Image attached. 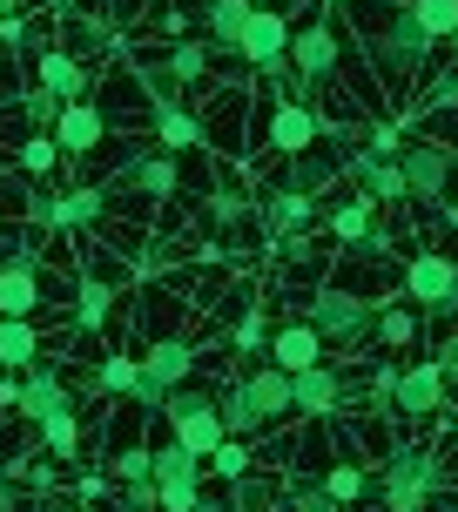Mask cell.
Here are the masks:
<instances>
[{
  "label": "cell",
  "instance_id": "obj_1",
  "mask_svg": "<svg viewBox=\"0 0 458 512\" xmlns=\"http://www.w3.org/2000/svg\"><path fill=\"white\" fill-rule=\"evenodd\" d=\"M357 34H364V54H371L378 81L391 88V102H405L411 88L425 81V68H432L438 34L418 21L411 0L405 7H398V0H364V7H357Z\"/></svg>",
  "mask_w": 458,
  "mask_h": 512
},
{
  "label": "cell",
  "instance_id": "obj_2",
  "mask_svg": "<svg viewBox=\"0 0 458 512\" xmlns=\"http://www.w3.org/2000/svg\"><path fill=\"white\" fill-rule=\"evenodd\" d=\"M290 411H297V378H290L283 364H256V371L223 378V425H229V438L270 432V425L290 418Z\"/></svg>",
  "mask_w": 458,
  "mask_h": 512
},
{
  "label": "cell",
  "instance_id": "obj_3",
  "mask_svg": "<svg viewBox=\"0 0 458 512\" xmlns=\"http://www.w3.org/2000/svg\"><path fill=\"white\" fill-rule=\"evenodd\" d=\"M438 486H452V465L438 459V452H425V445H411V438H398V445L384 452V465L371 472V492H378L391 512H418Z\"/></svg>",
  "mask_w": 458,
  "mask_h": 512
},
{
  "label": "cell",
  "instance_id": "obj_4",
  "mask_svg": "<svg viewBox=\"0 0 458 512\" xmlns=\"http://www.w3.org/2000/svg\"><path fill=\"white\" fill-rule=\"evenodd\" d=\"M297 317H310V324L324 331V344H344V351L371 344V331H378V304H371L364 290H351V283H310V297H304Z\"/></svg>",
  "mask_w": 458,
  "mask_h": 512
},
{
  "label": "cell",
  "instance_id": "obj_5",
  "mask_svg": "<svg viewBox=\"0 0 458 512\" xmlns=\"http://www.w3.org/2000/svg\"><path fill=\"white\" fill-rule=\"evenodd\" d=\"M196 378V337H149V351H142V384H135V411H162V398L176 391V384Z\"/></svg>",
  "mask_w": 458,
  "mask_h": 512
},
{
  "label": "cell",
  "instance_id": "obj_6",
  "mask_svg": "<svg viewBox=\"0 0 458 512\" xmlns=\"http://www.w3.org/2000/svg\"><path fill=\"white\" fill-rule=\"evenodd\" d=\"M405 297L425 317H438V324H458V256H445V250H418V256H405Z\"/></svg>",
  "mask_w": 458,
  "mask_h": 512
},
{
  "label": "cell",
  "instance_id": "obj_7",
  "mask_svg": "<svg viewBox=\"0 0 458 512\" xmlns=\"http://www.w3.org/2000/svg\"><path fill=\"white\" fill-rule=\"evenodd\" d=\"M398 169H405V203H418V209L452 203L458 155L445 149V142H405V149H398Z\"/></svg>",
  "mask_w": 458,
  "mask_h": 512
},
{
  "label": "cell",
  "instance_id": "obj_8",
  "mask_svg": "<svg viewBox=\"0 0 458 512\" xmlns=\"http://www.w3.org/2000/svg\"><path fill=\"white\" fill-rule=\"evenodd\" d=\"M0 391H7V405L21 411L27 425H48L54 411H68V405H75V384H68V371H61V364H48V358H41V364H27L21 378H14V384H0Z\"/></svg>",
  "mask_w": 458,
  "mask_h": 512
},
{
  "label": "cell",
  "instance_id": "obj_9",
  "mask_svg": "<svg viewBox=\"0 0 458 512\" xmlns=\"http://www.w3.org/2000/svg\"><path fill=\"white\" fill-rule=\"evenodd\" d=\"M290 34H297V27L283 21L277 7H263V0H256L250 27H243V48H236L243 75H283V68H290Z\"/></svg>",
  "mask_w": 458,
  "mask_h": 512
},
{
  "label": "cell",
  "instance_id": "obj_10",
  "mask_svg": "<svg viewBox=\"0 0 458 512\" xmlns=\"http://www.w3.org/2000/svg\"><path fill=\"white\" fill-rule=\"evenodd\" d=\"M290 68L304 81H317V88H331V75L344 68V27H337L331 14H317L310 27H297V34H290Z\"/></svg>",
  "mask_w": 458,
  "mask_h": 512
},
{
  "label": "cell",
  "instance_id": "obj_11",
  "mask_svg": "<svg viewBox=\"0 0 458 512\" xmlns=\"http://www.w3.org/2000/svg\"><path fill=\"white\" fill-rule=\"evenodd\" d=\"M203 452H189V445H155V492H162V512H182L196 492H203Z\"/></svg>",
  "mask_w": 458,
  "mask_h": 512
},
{
  "label": "cell",
  "instance_id": "obj_12",
  "mask_svg": "<svg viewBox=\"0 0 458 512\" xmlns=\"http://www.w3.org/2000/svg\"><path fill=\"white\" fill-rule=\"evenodd\" d=\"M445 398H452V384H445V371H438V358H425V364H411V371H398V418H432V411H445Z\"/></svg>",
  "mask_w": 458,
  "mask_h": 512
},
{
  "label": "cell",
  "instance_id": "obj_13",
  "mask_svg": "<svg viewBox=\"0 0 458 512\" xmlns=\"http://www.w3.org/2000/svg\"><path fill=\"white\" fill-rule=\"evenodd\" d=\"M256 216H263V230L277 236V243H304L310 236V216H317V203H310L304 189H270V196H256Z\"/></svg>",
  "mask_w": 458,
  "mask_h": 512
},
{
  "label": "cell",
  "instance_id": "obj_14",
  "mask_svg": "<svg viewBox=\"0 0 458 512\" xmlns=\"http://www.w3.org/2000/svg\"><path fill=\"white\" fill-rule=\"evenodd\" d=\"M41 297H48V277H41V263L34 256H7L0 263V317H34L41 310Z\"/></svg>",
  "mask_w": 458,
  "mask_h": 512
},
{
  "label": "cell",
  "instance_id": "obj_15",
  "mask_svg": "<svg viewBox=\"0 0 458 512\" xmlns=\"http://www.w3.org/2000/svg\"><path fill=\"white\" fill-rule=\"evenodd\" d=\"M324 351H331V344H324V331H317L310 317H290V324L270 331V364H283L290 378L310 371V364H324Z\"/></svg>",
  "mask_w": 458,
  "mask_h": 512
},
{
  "label": "cell",
  "instance_id": "obj_16",
  "mask_svg": "<svg viewBox=\"0 0 458 512\" xmlns=\"http://www.w3.org/2000/svg\"><path fill=\"white\" fill-rule=\"evenodd\" d=\"M196 14H203V41H209V54L236 61V48H243V27H250V14H256V0H203Z\"/></svg>",
  "mask_w": 458,
  "mask_h": 512
},
{
  "label": "cell",
  "instance_id": "obj_17",
  "mask_svg": "<svg viewBox=\"0 0 458 512\" xmlns=\"http://www.w3.org/2000/svg\"><path fill=\"white\" fill-rule=\"evenodd\" d=\"M344 391H351V378H344L337 364L297 371V418H337V411H344Z\"/></svg>",
  "mask_w": 458,
  "mask_h": 512
},
{
  "label": "cell",
  "instance_id": "obj_18",
  "mask_svg": "<svg viewBox=\"0 0 458 512\" xmlns=\"http://www.w3.org/2000/svg\"><path fill=\"white\" fill-rule=\"evenodd\" d=\"M54 142H61V155H95L108 142V115L95 102H68L54 122Z\"/></svg>",
  "mask_w": 458,
  "mask_h": 512
},
{
  "label": "cell",
  "instance_id": "obj_19",
  "mask_svg": "<svg viewBox=\"0 0 458 512\" xmlns=\"http://www.w3.org/2000/svg\"><path fill=\"white\" fill-rule=\"evenodd\" d=\"M270 149H283V155L317 149V108H304V102H277L270 108Z\"/></svg>",
  "mask_w": 458,
  "mask_h": 512
},
{
  "label": "cell",
  "instance_id": "obj_20",
  "mask_svg": "<svg viewBox=\"0 0 458 512\" xmlns=\"http://www.w3.org/2000/svg\"><path fill=\"white\" fill-rule=\"evenodd\" d=\"M108 223V182H81V189H68L61 196V209H54V230H102Z\"/></svg>",
  "mask_w": 458,
  "mask_h": 512
},
{
  "label": "cell",
  "instance_id": "obj_21",
  "mask_svg": "<svg viewBox=\"0 0 458 512\" xmlns=\"http://www.w3.org/2000/svg\"><path fill=\"white\" fill-rule=\"evenodd\" d=\"M155 142H162L169 155L203 149V142H209V122L196 115V108H182V102H162V108H155Z\"/></svg>",
  "mask_w": 458,
  "mask_h": 512
},
{
  "label": "cell",
  "instance_id": "obj_22",
  "mask_svg": "<svg viewBox=\"0 0 458 512\" xmlns=\"http://www.w3.org/2000/svg\"><path fill=\"white\" fill-rule=\"evenodd\" d=\"M34 75L48 81V88L61 95V102H81V95H88V81H95V68H88V61H81L75 48H48V54H41V68H34Z\"/></svg>",
  "mask_w": 458,
  "mask_h": 512
},
{
  "label": "cell",
  "instance_id": "obj_23",
  "mask_svg": "<svg viewBox=\"0 0 458 512\" xmlns=\"http://www.w3.org/2000/svg\"><path fill=\"white\" fill-rule=\"evenodd\" d=\"M122 182L135 189V196H155V203H169V196H176V182H182V169H176V155L162 149V155H142V162H128Z\"/></svg>",
  "mask_w": 458,
  "mask_h": 512
},
{
  "label": "cell",
  "instance_id": "obj_24",
  "mask_svg": "<svg viewBox=\"0 0 458 512\" xmlns=\"http://www.w3.org/2000/svg\"><path fill=\"white\" fill-rule=\"evenodd\" d=\"M250 216H256L250 189H236V176H216V189H209V230L229 236V230H243Z\"/></svg>",
  "mask_w": 458,
  "mask_h": 512
},
{
  "label": "cell",
  "instance_id": "obj_25",
  "mask_svg": "<svg viewBox=\"0 0 458 512\" xmlns=\"http://www.w3.org/2000/svg\"><path fill=\"white\" fill-rule=\"evenodd\" d=\"M27 364H41V331L27 317H0V371L21 378Z\"/></svg>",
  "mask_w": 458,
  "mask_h": 512
},
{
  "label": "cell",
  "instance_id": "obj_26",
  "mask_svg": "<svg viewBox=\"0 0 458 512\" xmlns=\"http://www.w3.org/2000/svg\"><path fill=\"white\" fill-rule=\"evenodd\" d=\"M344 176V162H337V155H317V149H304V155H290V189H304V196H324V189H331V182Z\"/></svg>",
  "mask_w": 458,
  "mask_h": 512
},
{
  "label": "cell",
  "instance_id": "obj_27",
  "mask_svg": "<svg viewBox=\"0 0 458 512\" xmlns=\"http://www.w3.org/2000/svg\"><path fill=\"white\" fill-rule=\"evenodd\" d=\"M203 122H209V142H216L223 155H236V149H243V95H236V88H229L223 102L209 108Z\"/></svg>",
  "mask_w": 458,
  "mask_h": 512
},
{
  "label": "cell",
  "instance_id": "obj_28",
  "mask_svg": "<svg viewBox=\"0 0 458 512\" xmlns=\"http://www.w3.org/2000/svg\"><path fill=\"white\" fill-rule=\"evenodd\" d=\"M14 108H21L27 135H48V128L61 122V108H68V102H61V95H54L48 81H34V88H21V102H14Z\"/></svg>",
  "mask_w": 458,
  "mask_h": 512
},
{
  "label": "cell",
  "instance_id": "obj_29",
  "mask_svg": "<svg viewBox=\"0 0 458 512\" xmlns=\"http://www.w3.org/2000/svg\"><path fill=\"white\" fill-rule=\"evenodd\" d=\"M418 337H425L418 310H405V304H378V331H371V344H391V351H405V344H418Z\"/></svg>",
  "mask_w": 458,
  "mask_h": 512
},
{
  "label": "cell",
  "instance_id": "obj_30",
  "mask_svg": "<svg viewBox=\"0 0 458 512\" xmlns=\"http://www.w3.org/2000/svg\"><path fill=\"white\" fill-rule=\"evenodd\" d=\"M324 492H331L344 512H357V506H371V472H357V465L344 459V465H331V472H324Z\"/></svg>",
  "mask_w": 458,
  "mask_h": 512
},
{
  "label": "cell",
  "instance_id": "obj_31",
  "mask_svg": "<svg viewBox=\"0 0 458 512\" xmlns=\"http://www.w3.org/2000/svg\"><path fill=\"white\" fill-rule=\"evenodd\" d=\"M41 452H48V459H81V418H75V405L54 411L48 425H41Z\"/></svg>",
  "mask_w": 458,
  "mask_h": 512
},
{
  "label": "cell",
  "instance_id": "obj_32",
  "mask_svg": "<svg viewBox=\"0 0 458 512\" xmlns=\"http://www.w3.org/2000/svg\"><path fill=\"white\" fill-rule=\"evenodd\" d=\"M277 499H283V492H277V479H263L256 465L243 472V479H229V506H236V512H270Z\"/></svg>",
  "mask_w": 458,
  "mask_h": 512
},
{
  "label": "cell",
  "instance_id": "obj_33",
  "mask_svg": "<svg viewBox=\"0 0 458 512\" xmlns=\"http://www.w3.org/2000/svg\"><path fill=\"white\" fill-rule=\"evenodd\" d=\"M371 203H378V196H364V189H357L351 203H337L331 216H324V230H331L337 243H357V236L371 230Z\"/></svg>",
  "mask_w": 458,
  "mask_h": 512
},
{
  "label": "cell",
  "instance_id": "obj_34",
  "mask_svg": "<svg viewBox=\"0 0 458 512\" xmlns=\"http://www.w3.org/2000/svg\"><path fill=\"white\" fill-rule=\"evenodd\" d=\"M108 290H115L108 277H81L75 283V324L81 331H102L108 324Z\"/></svg>",
  "mask_w": 458,
  "mask_h": 512
},
{
  "label": "cell",
  "instance_id": "obj_35",
  "mask_svg": "<svg viewBox=\"0 0 458 512\" xmlns=\"http://www.w3.org/2000/svg\"><path fill=\"white\" fill-rule=\"evenodd\" d=\"M108 391V398H135V384H142V358H128V351H115V358H102V378H95Z\"/></svg>",
  "mask_w": 458,
  "mask_h": 512
},
{
  "label": "cell",
  "instance_id": "obj_36",
  "mask_svg": "<svg viewBox=\"0 0 458 512\" xmlns=\"http://www.w3.org/2000/svg\"><path fill=\"white\" fill-rule=\"evenodd\" d=\"M162 68H169L182 88H189V81H203L209 75V41H176V48L162 54Z\"/></svg>",
  "mask_w": 458,
  "mask_h": 512
},
{
  "label": "cell",
  "instance_id": "obj_37",
  "mask_svg": "<svg viewBox=\"0 0 458 512\" xmlns=\"http://www.w3.org/2000/svg\"><path fill=\"white\" fill-rule=\"evenodd\" d=\"M115 479L122 486H142V479H155V445H115Z\"/></svg>",
  "mask_w": 458,
  "mask_h": 512
},
{
  "label": "cell",
  "instance_id": "obj_38",
  "mask_svg": "<svg viewBox=\"0 0 458 512\" xmlns=\"http://www.w3.org/2000/svg\"><path fill=\"white\" fill-rule=\"evenodd\" d=\"M229 344H236V358H243V351H270V317H263V310H243V317H236V331H229Z\"/></svg>",
  "mask_w": 458,
  "mask_h": 512
},
{
  "label": "cell",
  "instance_id": "obj_39",
  "mask_svg": "<svg viewBox=\"0 0 458 512\" xmlns=\"http://www.w3.org/2000/svg\"><path fill=\"white\" fill-rule=\"evenodd\" d=\"M250 438H223V445H216V452H209V472H216V479H243V472H250Z\"/></svg>",
  "mask_w": 458,
  "mask_h": 512
},
{
  "label": "cell",
  "instance_id": "obj_40",
  "mask_svg": "<svg viewBox=\"0 0 458 512\" xmlns=\"http://www.w3.org/2000/svg\"><path fill=\"white\" fill-rule=\"evenodd\" d=\"M364 196H378V203H405V169H398V155H384L378 169H371Z\"/></svg>",
  "mask_w": 458,
  "mask_h": 512
},
{
  "label": "cell",
  "instance_id": "obj_41",
  "mask_svg": "<svg viewBox=\"0 0 458 512\" xmlns=\"http://www.w3.org/2000/svg\"><path fill=\"white\" fill-rule=\"evenodd\" d=\"M54 155H61V142H54V128H48V135H27L14 162H21L27 176H48V169H54Z\"/></svg>",
  "mask_w": 458,
  "mask_h": 512
},
{
  "label": "cell",
  "instance_id": "obj_42",
  "mask_svg": "<svg viewBox=\"0 0 458 512\" xmlns=\"http://www.w3.org/2000/svg\"><path fill=\"white\" fill-rule=\"evenodd\" d=\"M411 7H418V21L432 27L438 41H452V34H458V0H411Z\"/></svg>",
  "mask_w": 458,
  "mask_h": 512
},
{
  "label": "cell",
  "instance_id": "obj_43",
  "mask_svg": "<svg viewBox=\"0 0 458 512\" xmlns=\"http://www.w3.org/2000/svg\"><path fill=\"white\" fill-rule=\"evenodd\" d=\"M283 512H344L324 486H290L283 492Z\"/></svg>",
  "mask_w": 458,
  "mask_h": 512
},
{
  "label": "cell",
  "instance_id": "obj_44",
  "mask_svg": "<svg viewBox=\"0 0 458 512\" xmlns=\"http://www.w3.org/2000/svg\"><path fill=\"white\" fill-rule=\"evenodd\" d=\"M0 512H34V499L14 486V472H0Z\"/></svg>",
  "mask_w": 458,
  "mask_h": 512
},
{
  "label": "cell",
  "instance_id": "obj_45",
  "mask_svg": "<svg viewBox=\"0 0 458 512\" xmlns=\"http://www.w3.org/2000/svg\"><path fill=\"white\" fill-rule=\"evenodd\" d=\"M438 371H445V384H452V398H458V331L438 344Z\"/></svg>",
  "mask_w": 458,
  "mask_h": 512
},
{
  "label": "cell",
  "instance_id": "obj_46",
  "mask_svg": "<svg viewBox=\"0 0 458 512\" xmlns=\"http://www.w3.org/2000/svg\"><path fill=\"white\" fill-rule=\"evenodd\" d=\"M371 149H378V155H398V149H405L398 122H378V128H371Z\"/></svg>",
  "mask_w": 458,
  "mask_h": 512
},
{
  "label": "cell",
  "instance_id": "obj_47",
  "mask_svg": "<svg viewBox=\"0 0 458 512\" xmlns=\"http://www.w3.org/2000/svg\"><path fill=\"white\" fill-rule=\"evenodd\" d=\"M182 512H236V506H229V499H216V492H196Z\"/></svg>",
  "mask_w": 458,
  "mask_h": 512
},
{
  "label": "cell",
  "instance_id": "obj_48",
  "mask_svg": "<svg viewBox=\"0 0 458 512\" xmlns=\"http://www.w3.org/2000/svg\"><path fill=\"white\" fill-rule=\"evenodd\" d=\"M0 41H7V48H27V27H21V14H7V21H0Z\"/></svg>",
  "mask_w": 458,
  "mask_h": 512
},
{
  "label": "cell",
  "instance_id": "obj_49",
  "mask_svg": "<svg viewBox=\"0 0 458 512\" xmlns=\"http://www.w3.org/2000/svg\"><path fill=\"white\" fill-rule=\"evenodd\" d=\"M14 7H21V0H0V21H7V14H14Z\"/></svg>",
  "mask_w": 458,
  "mask_h": 512
},
{
  "label": "cell",
  "instance_id": "obj_50",
  "mask_svg": "<svg viewBox=\"0 0 458 512\" xmlns=\"http://www.w3.org/2000/svg\"><path fill=\"white\" fill-rule=\"evenodd\" d=\"M317 7H331V14H337V7H351V0H317Z\"/></svg>",
  "mask_w": 458,
  "mask_h": 512
},
{
  "label": "cell",
  "instance_id": "obj_51",
  "mask_svg": "<svg viewBox=\"0 0 458 512\" xmlns=\"http://www.w3.org/2000/svg\"><path fill=\"white\" fill-rule=\"evenodd\" d=\"M452 61H458V34H452Z\"/></svg>",
  "mask_w": 458,
  "mask_h": 512
},
{
  "label": "cell",
  "instance_id": "obj_52",
  "mask_svg": "<svg viewBox=\"0 0 458 512\" xmlns=\"http://www.w3.org/2000/svg\"><path fill=\"white\" fill-rule=\"evenodd\" d=\"M122 7H128V0H122Z\"/></svg>",
  "mask_w": 458,
  "mask_h": 512
}]
</instances>
